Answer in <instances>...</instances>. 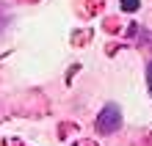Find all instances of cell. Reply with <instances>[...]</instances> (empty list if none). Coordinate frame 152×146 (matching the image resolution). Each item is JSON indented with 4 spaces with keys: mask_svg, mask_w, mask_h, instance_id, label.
<instances>
[{
    "mask_svg": "<svg viewBox=\"0 0 152 146\" xmlns=\"http://www.w3.org/2000/svg\"><path fill=\"white\" fill-rule=\"evenodd\" d=\"M119 127H122V113H119V108H116V105L102 108L100 118H97V132L111 135V132H116V130H119Z\"/></svg>",
    "mask_w": 152,
    "mask_h": 146,
    "instance_id": "cell-1",
    "label": "cell"
},
{
    "mask_svg": "<svg viewBox=\"0 0 152 146\" xmlns=\"http://www.w3.org/2000/svg\"><path fill=\"white\" fill-rule=\"evenodd\" d=\"M122 6H124V11H136V8H138V0H122Z\"/></svg>",
    "mask_w": 152,
    "mask_h": 146,
    "instance_id": "cell-2",
    "label": "cell"
},
{
    "mask_svg": "<svg viewBox=\"0 0 152 146\" xmlns=\"http://www.w3.org/2000/svg\"><path fill=\"white\" fill-rule=\"evenodd\" d=\"M147 80H149V86H152V63H149V75H147Z\"/></svg>",
    "mask_w": 152,
    "mask_h": 146,
    "instance_id": "cell-3",
    "label": "cell"
}]
</instances>
